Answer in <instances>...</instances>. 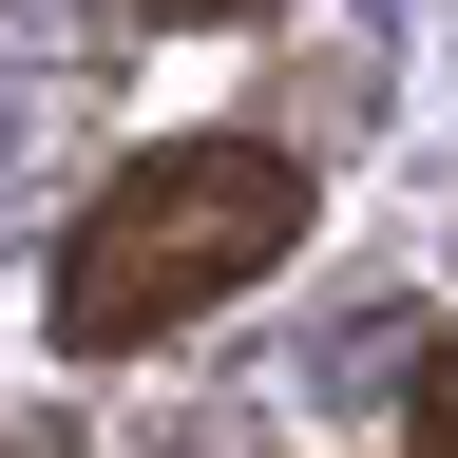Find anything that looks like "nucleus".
Wrapping results in <instances>:
<instances>
[{
  "label": "nucleus",
  "mask_w": 458,
  "mask_h": 458,
  "mask_svg": "<svg viewBox=\"0 0 458 458\" xmlns=\"http://www.w3.org/2000/svg\"><path fill=\"white\" fill-rule=\"evenodd\" d=\"M286 249H306V153H267V134H172V153H134V172H96V210L57 229L38 325H57V363H134V344L249 306Z\"/></svg>",
  "instance_id": "nucleus-1"
},
{
  "label": "nucleus",
  "mask_w": 458,
  "mask_h": 458,
  "mask_svg": "<svg viewBox=\"0 0 458 458\" xmlns=\"http://www.w3.org/2000/svg\"><path fill=\"white\" fill-rule=\"evenodd\" d=\"M401 458H458V344L420 363V401H401Z\"/></svg>",
  "instance_id": "nucleus-2"
},
{
  "label": "nucleus",
  "mask_w": 458,
  "mask_h": 458,
  "mask_svg": "<svg viewBox=\"0 0 458 458\" xmlns=\"http://www.w3.org/2000/svg\"><path fill=\"white\" fill-rule=\"evenodd\" d=\"M134 20H267V0H134Z\"/></svg>",
  "instance_id": "nucleus-3"
}]
</instances>
